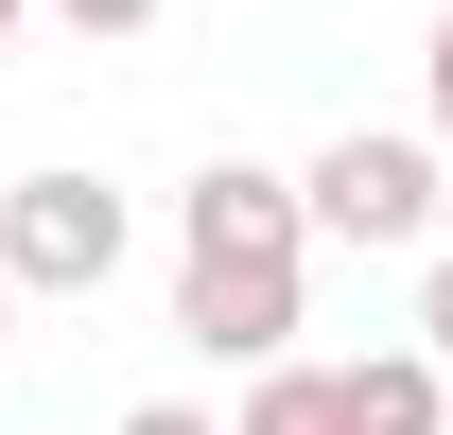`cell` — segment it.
<instances>
[{
    "label": "cell",
    "mask_w": 453,
    "mask_h": 435,
    "mask_svg": "<svg viewBox=\"0 0 453 435\" xmlns=\"http://www.w3.org/2000/svg\"><path fill=\"white\" fill-rule=\"evenodd\" d=\"M296 296H314V226H296V174L262 157H210L174 192V331L210 366H296Z\"/></svg>",
    "instance_id": "6da1fadb"
},
{
    "label": "cell",
    "mask_w": 453,
    "mask_h": 435,
    "mask_svg": "<svg viewBox=\"0 0 453 435\" xmlns=\"http://www.w3.org/2000/svg\"><path fill=\"white\" fill-rule=\"evenodd\" d=\"M296 226L314 244H436V140L418 122H332L314 174H296Z\"/></svg>",
    "instance_id": "7a4b0ae2"
},
{
    "label": "cell",
    "mask_w": 453,
    "mask_h": 435,
    "mask_svg": "<svg viewBox=\"0 0 453 435\" xmlns=\"http://www.w3.org/2000/svg\"><path fill=\"white\" fill-rule=\"evenodd\" d=\"M140 262V210L105 174H0V279L18 296H105Z\"/></svg>",
    "instance_id": "3957f363"
},
{
    "label": "cell",
    "mask_w": 453,
    "mask_h": 435,
    "mask_svg": "<svg viewBox=\"0 0 453 435\" xmlns=\"http://www.w3.org/2000/svg\"><path fill=\"white\" fill-rule=\"evenodd\" d=\"M332 418L349 435H453V366L436 348H366V366H332Z\"/></svg>",
    "instance_id": "277c9868"
},
{
    "label": "cell",
    "mask_w": 453,
    "mask_h": 435,
    "mask_svg": "<svg viewBox=\"0 0 453 435\" xmlns=\"http://www.w3.org/2000/svg\"><path fill=\"white\" fill-rule=\"evenodd\" d=\"M226 435H349V418H332V366H262Z\"/></svg>",
    "instance_id": "5b68a950"
},
{
    "label": "cell",
    "mask_w": 453,
    "mask_h": 435,
    "mask_svg": "<svg viewBox=\"0 0 453 435\" xmlns=\"http://www.w3.org/2000/svg\"><path fill=\"white\" fill-rule=\"evenodd\" d=\"M53 18H70V35H88V53H122V35H157L174 0H53Z\"/></svg>",
    "instance_id": "8992f818"
},
{
    "label": "cell",
    "mask_w": 453,
    "mask_h": 435,
    "mask_svg": "<svg viewBox=\"0 0 453 435\" xmlns=\"http://www.w3.org/2000/svg\"><path fill=\"white\" fill-rule=\"evenodd\" d=\"M401 348H436V366H453V244H436V279H418V331H401Z\"/></svg>",
    "instance_id": "52a82bcc"
},
{
    "label": "cell",
    "mask_w": 453,
    "mask_h": 435,
    "mask_svg": "<svg viewBox=\"0 0 453 435\" xmlns=\"http://www.w3.org/2000/svg\"><path fill=\"white\" fill-rule=\"evenodd\" d=\"M418 122L453 140V0H436V53H418Z\"/></svg>",
    "instance_id": "ba28073f"
},
{
    "label": "cell",
    "mask_w": 453,
    "mask_h": 435,
    "mask_svg": "<svg viewBox=\"0 0 453 435\" xmlns=\"http://www.w3.org/2000/svg\"><path fill=\"white\" fill-rule=\"evenodd\" d=\"M122 435H226V418H192V401H140V418H122Z\"/></svg>",
    "instance_id": "9c48e42d"
},
{
    "label": "cell",
    "mask_w": 453,
    "mask_h": 435,
    "mask_svg": "<svg viewBox=\"0 0 453 435\" xmlns=\"http://www.w3.org/2000/svg\"><path fill=\"white\" fill-rule=\"evenodd\" d=\"M436 244H453V157H436Z\"/></svg>",
    "instance_id": "30bf717a"
},
{
    "label": "cell",
    "mask_w": 453,
    "mask_h": 435,
    "mask_svg": "<svg viewBox=\"0 0 453 435\" xmlns=\"http://www.w3.org/2000/svg\"><path fill=\"white\" fill-rule=\"evenodd\" d=\"M0 348H18V279H0Z\"/></svg>",
    "instance_id": "8fae6325"
}]
</instances>
